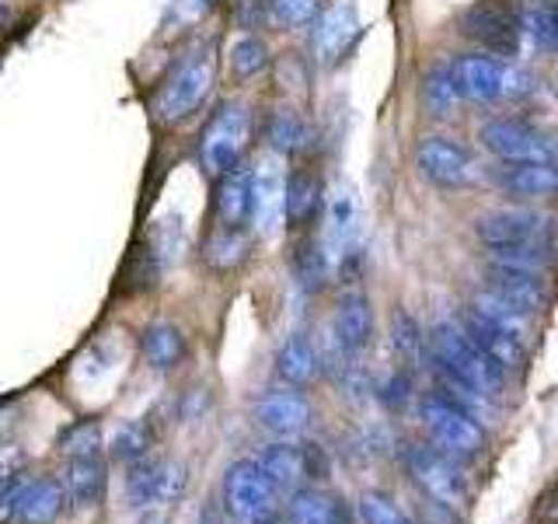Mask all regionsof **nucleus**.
Instances as JSON below:
<instances>
[{
    "label": "nucleus",
    "instance_id": "obj_1",
    "mask_svg": "<svg viewBox=\"0 0 558 524\" xmlns=\"http://www.w3.org/2000/svg\"><path fill=\"white\" fill-rule=\"evenodd\" d=\"M433 360L444 364L447 371H453L482 395H499L506 384V371L468 336L461 322H440L433 329Z\"/></svg>",
    "mask_w": 558,
    "mask_h": 524
},
{
    "label": "nucleus",
    "instance_id": "obj_2",
    "mask_svg": "<svg viewBox=\"0 0 558 524\" xmlns=\"http://www.w3.org/2000/svg\"><path fill=\"white\" fill-rule=\"evenodd\" d=\"M279 489L266 476V468L258 465V458H241L227 468L223 476V511L231 514L238 524H262L272 517Z\"/></svg>",
    "mask_w": 558,
    "mask_h": 524
},
{
    "label": "nucleus",
    "instance_id": "obj_3",
    "mask_svg": "<svg viewBox=\"0 0 558 524\" xmlns=\"http://www.w3.org/2000/svg\"><path fill=\"white\" fill-rule=\"evenodd\" d=\"M214 87V57L209 52H192L179 67L171 70V78L161 84V92L154 98V112L161 122H182L199 109L203 98Z\"/></svg>",
    "mask_w": 558,
    "mask_h": 524
},
{
    "label": "nucleus",
    "instance_id": "obj_4",
    "mask_svg": "<svg viewBox=\"0 0 558 524\" xmlns=\"http://www.w3.org/2000/svg\"><path fill=\"white\" fill-rule=\"evenodd\" d=\"M482 147L496 157V162H545L558 165V144L523 119H488L478 130Z\"/></svg>",
    "mask_w": 558,
    "mask_h": 524
},
{
    "label": "nucleus",
    "instance_id": "obj_5",
    "mask_svg": "<svg viewBox=\"0 0 558 524\" xmlns=\"http://www.w3.org/2000/svg\"><path fill=\"white\" fill-rule=\"evenodd\" d=\"M248 133H252L248 109L238 105V102L220 105V112L209 119V127L203 130V144H199L203 168L209 175L234 171L244 147H248Z\"/></svg>",
    "mask_w": 558,
    "mask_h": 524
},
{
    "label": "nucleus",
    "instance_id": "obj_6",
    "mask_svg": "<svg viewBox=\"0 0 558 524\" xmlns=\"http://www.w3.org/2000/svg\"><path fill=\"white\" fill-rule=\"evenodd\" d=\"M418 413H423V424L433 433V441L444 444L450 454L475 458V454L485 451V433L475 424V416L458 406V402H450L447 395H426Z\"/></svg>",
    "mask_w": 558,
    "mask_h": 524
},
{
    "label": "nucleus",
    "instance_id": "obj_7",
    "mask_svg": "<svg viewBox=\"0 0 558 524\" xmlns=\"http://www.w3.org/2000/svg\"><path fill=\"white\" fill-rule=\"evenodd\" d=\"M189 468L171 458H140L126 472V500L133 507H168L182 500Z\"/></svg>",
    "mask_w": 558,
    "mask_h": 524
},
{
    "label": "nucleus",
    "instance_id": "obj_8",
    "mask_svg": "<svg viewBox=\"0 0 558 524\" xmlns=\"http://www.w3.org/2000/svg\"><path fill=\"white\" fill-rule=\"evenodd\" d=\"M475 235L488 249H510V245L555 241V227L545 214H537V210L502 206V210H488V214L475 221Z\"/></svg>",
    "mask_w": 558,
    "mask_h": 524
},
{
    "label": "nucleus",
    "instance_id": "obj_9",
    "mask_svg": "<svg viewBox=\"0 0 558 524\" xmlns=\"http://www.w3.org/2000/svg\"><path fill=\"white\" fill-rule=\"evenodd\" d=\"M405 465L412 472V479L423 486V493L440 500L447 507H461L468 503V483L464 476L458 472V465H453L447 454L433 451L426 444H412L405 451Z\"/></svg>",
    "mask_w": 558,
    "mask_h": 524
},
{
    "label": "nucleus",
    "instance_id": "obj_10",
    "mask_svg": "<svg viewBox=\"0 0 558 524\" xmlns=\"http://www.w3.org/2000/svg\"><path fill=\"white\" fill-rule=\"evenodd\" d=\"M415 165L423 171V179L440 189H464L478 175L475 157L450 136H426L415 151Z\"/></svg>",
    "mask_w": 558,
    "mask_h": 524
},
{
    "label": "nucleus",
    "instance_id": "obj_11",
    "mask_svg": "<svg viewBox=\"0 0 558 524\" xmlns=\"http://www.w3.org/2000/svg\"><path fill=\"white\" fill-rule=\"evenodd\" d=\"M461 28L468 39H475L488 52H499V57L517 52L520 32H523L520 14L496 4V0H478V4H471L461 17Z\"/></svg>",
    "mask_w": 558,
    "mask_h": 524
},
{
    "label": "nucleus",
    "instance_id": "obj_12",
    "mask_svg": "<svg viewBox=\"0 0 558 524\" xmlns=\"http://www.w3.org/2000/svg\"><path fill=\"white\" fill-rule=\"evenodd\" d=\"M70 507H74V503H70L63 479L35 476V479H25L8 521L11 524H60Z\"/></svg>",
    "mask_w": 558,
    "mask_h": 524
},
{
    "label": "nucleus",
    "instance_id": "obj_13",
    "mask_svg": "<svg viewBox=\"0 0 558 524\" xmlns=\"http://www.w3.org/2000/svg\"><path fill=\"white\" fill-rule=\"evenodd\" d=\"M488 182H493L506 196L520 200H548L558 196V165L545 162H499L488 168Z\"/></svg>",
    "mask_w": 558,
    "mask_h": 524
},
{
    "label": "nucleus",
    "instance_id": "obj_14",
    "mask_svg": "<svg viewBox=\"0 0 558 524\" xmlns=\"http://www.w3.org/2000/svg\"><path fill=\"white\" fill-rule=\"evenodd\" d=\"M252 224L262 235H276L287 224V175L276 162H262L252 171Z\"/></svg>",
    "mask_w": 558,
    "mask_h": 524
},
{
    "label": "nucleus",
    "instance_id": "obj_15",
    "mask_svg": "<svg viewBox=\"0 0 558 524\" xmlns=\"http://www.w3.org/2000/svg\"><path fill=\"white\" fill-rule=\"evenodd\" d=\"M506 78H510V67L499 63L488 52H468L458 63H453V81H458L461 95L468 102H499L506 98Z\"/></svg>",
    "mask_w": 558,
    "mask_h": 524
},
{
    "label": "nucleus",
    "instance_id": "obj_16",
    "mask_svg": "<svg viewBox=\"0 0 558 524\" xmlns=\"http://www.w3.org/2000/svg\"><path fill=\"white\" fill-rule=\"evenodd\" d=\"M255 419L262 430H269L276 437H296L311 424V402L293 389H272L258 398Z\"/></svg>",
    "mask_w": 558,
    "mask_h": 524
},
{
    "label": "nucleus",
    "instance_id": "obj_17",
    "mask_svg": "<svg viewBox=\"0 0 558 524\" xmlns=\"http://www.w3.org/2000/svg\"><path fill=\"white\" fill-rule=\"evenodd\" d=\"M461 329L468 332L471 340H475L488 357H493L506 374L510 371H520L523 360H527V349H523V340L513 336L510 329H502L496 322H488L485 314H478L475 308H468L461 314Z\"/></svg>",
    "mask_w": 558,
    "mask_h": 524
},
{
    "label": "nucleus",
    "instance_id": "obj_18",
    "mask_svg": "<svg viewBox=\"0 0 558 524\" xmlns=\"http://www.w3.org/2000/svg\"><path fill=\"white\" fill-rule=\"evenodd\" d=\"M488 290L502 294L506 301H513L527 314L541 311L551 301L548 279L545 273H531V270H513V266H499V262H488Z\"/></svg>",
    "mask_w": 558,
    "mask_h": 524
},
{
    "label": "nucleus",
    "instance_id": "obj_19",
    "mask_svg": "<svg viewBox=\"0 0 558 524\" xmlns=\"http://www.w3.org/2000/svg\"><path fill=\"white\" fill-rule=\"evenodd\" d=\"M360 22H356V8L353 4H336L328 8L318 25H314V57H318L322 67H331L342 60V52L349 49V43L356 39Z\"/></svg>",
    "mask_w": 558,
    "mask_h": 524
},
{
    "label": "nucleus",
    "instance_id": "obj_20",
    "mask_svg": "<svg viewBox=\"0 0 558 524\" xmlns=\"http://www.w3.org/2000/svg\"><path fill=\"white\" fill-rule=\"evenodd\" d=\"M63 483H66L70 503H74L77 511H92V507L101 503L105 489H109V465H105L101 454H87V458H70Z\"/></svg>",
    "mask_w": 558,
    "mask_h": 524
},
{
    "label": "nucleus",
    "instance_id": "obj_21",
    "mask_svg": "<svg viewBox=\"0 0 558 524\" xmlns=\"http://www.w3.org/2000/svg\"><path fill=\"white\" fill-rule=\"evenodd\" d=\"M336 343L345 349V354H360V349L371 343L374 336V311L371 301L363 294H349L336 308Z\"/></svg>",
    "mask_w": 558,
    "mask_h": 524
},
{
    "label": "nucleus",
    "instance_id": "obj_22",
    "mask_svg": "<svg viewBox=\"0 0 558 524\" xmlns=\"http://www.w3.org/2000/svg\"><path fill=\"white\" fill-rule=\"evenodd\" d=\"M214 210L220 224H231V227L248 224L252 221V175L241 168L220 175Z\"/></svg>",
    "mask_w": 558,
    "mask_h": 524
},
{
    "label": "nucleus",
    "instance_id": "obj_23",
    "mask_svg": "<svg viewBox=\"0 0 558 524\" xmlns=\"http://www.w3.org/2000/svg\"><path fill=\"white\" fill-rule=\"evenodd\" d=\"M258 465L266 468V476L279 493H296L301 483L307 479V465H304V448L293 444H269L258 454Z\"/></svg>",
    "mask_w": 558,
    "mask_h": 524
},
{
    "label": "nucleus",
    "instance_id": "obj_24",
    "mask_svg": "<svg viewBox=\"0 0 558 524\" xmlns=\"http://www.w3.org/2000/svg\"><path fill=\"white\" fill-rule=\"evenodd\" d=\"M322 371V357L314 343L307 336H287L283 346L276 349V374L283 378L287 384H307L314 381V374Z\"/></svg>",
    "mask_w": 558,
    "mask_h": 524
},
{
    "label": "nucleus",
    "instance_id": "obj_25",
    "mask_svg": "<svg viewBox=\"0 0 558 524\" xmlns=\"http://www.w3.org/2000/svg\"><path fill=\"white\" fill-rule=\"evenodd\" d=\"M203 259H206L217 273H231V270H238L241 262L248 259V235H244V227L220 224L217 231L206 238V245H203Z\"/></svg>",
    "mask_w": 558,
    "mask_h": 524
},
{
    "label": "nucleus",
    "instance_id": "obj_26",
    "mask_svg": "<svg viewBox=\"0 0 558 524\" xmlns=\"http://www.w3.org/2000/svg\"><path fill=\"white\" fill-rule=\"evenodd\" d=\"M140 349H144V357H147L150 367H157V371H171V367H179L182 357H185V340H182V332L174 325L157 322V325L144 329Z\"/></svg>",
    "mask_w": 558,
    "mask_h": 524
},
{
    "label": "nucleus",
    "instance_id": "obj_27",
    "mask_svg": "<svg viewBox=\"0 0 558 524\" xmlns=\"http://www.w3.org/2000/svg\"><path fill=\"white\" fill-rule=\"evenodd\" d=\"M471 308H475L478 314H485L488 322H496V325H502V329H510L513 336H527V325H531V314L523 311V308H517L513 301H506L502 294H496V290H478L475 297H471Z\"/></svg>",
    "mask_w": 558,
    "mask_h": 524
},
{
    "label": "nucleus",
    "instance_id": "obj_28",
    "mask_svg": "<svg viewBox=\"0 0 558 524\" xmlns=\"http://www.w3.org/2000/svg\"><path fill=\"white\" fill-rule=\"evenodd\" d=\"M520 28L537 49H558V8L548 0H531L520 11Z\"/></svg>",
    "mask_w": 558,
    "mask_h": 524
},
{
    "label": "nucleus",
    "instance_id": "obj_29",
    "mask_svg": "<svg viewBox=\"0 0 558 524\" xmlns=\"http://www.w3.org/2000/svg\"><path fill=\"white\" fill-rule=\"evenodd\" d=\"M161 255H157V249L150 241H144V245H136V249L130 252V259H126V266H122V290H130V294H136V290H150L154 284H157V276H161Z\"/></svg>",
    "mask_w": 558,
    "mask_h": 524
},
{
    "label": "nucleus",
    "instance_id": "obj_30",
    "mask_svg": "<svg viewBox=\"0 0 558 524\" xmlns=\"http://www.w3.org/2000/svg\"><path fill=\"white\" fill-rule=\"evenodd\" d=\"M290 521L293 524H342L339 507L318 489H296L290 500Z\"/></svg>",
    "mask_w": 558,
    "mask_h": 524
},
{
    "label": "nucleus",
    "instance_id": "obj_31",
    "mask_svg": "<svg viewBox=\"0 0 558 524\" xmlns=\"http://www.w3.org/2000/svg\"><path fill=\"white\" fill-rule=\"evenodd\" d=\"M322 189L318 179L307 171H293L287 179V224H304L318 210Z\"/></svg>",
    "mask_w": 558,
    "mask_h": 524
},
{
    "label": "nucleus",
    "instance_id": "obj_32",
    "mask_svg": "<svg viewBox=\"0 0 558 524\" xmlns=\"http://www.w3.org/2000/svg\"><path fill=\"white\" fill-rule=\"evenodd\" d=\"M423 98H426V109L436 119H447L461 102V87L453 81V67L450 70H433L423 81Z\"/></svg>",
    "mask_w": 558,
    "mask_h": 524
},
{
    "label": "nucleus",
    "instance_id": "obj_33",
    "mask_svg": "<svg viewBox=\"0 0 558 524\" xmlns=\"http://www.w3.org/2000/svg\"><path fill=\"white\" fill-rule=\"evenodd\" d=\"M328 231L342 245L356 231V196L345 182H336L328 192Z\"/></svg>",
    "mask_w": 558,
    "mask_h": 524
},
{
    "label": "nucleus",
    "instance_id": "obj_34",
    "mask_svg": "<svg viewBox=\"0 0 558 524\" xmlns=\"http://www.w3.org/2000/svg\"><path fill=\"white\" fill-rule=\"evenodd\" d=\"M266 136H269L272 151L296 154L307 144V127H304V119L296 116L293 109H276L272 119H269V133Z\"/></svg>",
    "mask_w": 558,
    "mask_h": 524
},
{
    "label": "nucleus",
    "instance_id": "obj_35",
    "mask_svg": "<svg viewBox=\"0 0 558 524\" xmlns=\"http://www.w3.org/2000/svg\"><path fill=\"white\" fill-rule=\"evenodd\" d=\"M147 451H150V427L144 419H126L112 437V458L133 465L140 458H147Z\"/></svg>",
    "mask_w": 558,
    "mask_h": 524
},
{
    "label": "nucleus",
    "instance_id": "obj_36",
    "mask_svg": "<svg viewBox=\"0 0 558 524\" xmlns=\"http://www.w3.org/2000/svg\"><path fill=\"white\" fill-rule=\"evenodd\" d=\"M269 67V46L255 39V35H244V39H238L231 46V70H234V78L241 81H248L255 74H262V70Z\"/></svg>",
    "mask_w": 558,
    "mask_h": 524
},
{
    "label": "nucleus",
    "instance_id": "obj_37",
    "mask_svg": "<svg viewBox=\"0 0 558 524\" xmlns=\"http://www.w3.org/2000/svg\"><path fill=\"white\" fill-rule=\"evenodd\" d=\"M105 448V437H101V427L95 419H81L70 430H63L60 437V451L66 458H87V454H101Z\"/></svg>",
    "mask_w": 558,
    "mask_h": 524
},
{
    "label": "nucleus",
    "instance_id": "obj_38",
    "mask_svg": "<svg viewBox=\"0 0 558 524\" xmlns=\"http://www.w3.org/2000/svg\"><path fill=\"white\" fill-rule=\"evenodd\" d=\"M391 343L405 360H418V354H423V332H418V325L409 311L391 314Z\"/></svg>",
    "mask_w": 558,
    "mask_h": 524
},
{
    "label": "nucleus",
    "instance_id": "obj_39",
    "mask_svg": "<svg viewBox=\"0 0 558 524\" xmlns=\"http://www.w3.org/2000/svg\"><path fill=\"white\" fill-rule=\"evenodd\" d=\"M360 517H363V524H412L398 511V503L391 497L377 493V489L360 497Z\"/></svg>",
    "mask_w": 558,
    "mask_h": 524
},
{
    "label": "nucleus",
    "instance_id": "obj_40",
    "mask_svg": "<svg viewBox=\"0 0 558 524\" xmlns=\"http://www.w3.org/2000/svg\"><path fill=\"white\" fill-rule=\"evenodd\" d=\"M296 273H301V284L307 290H322L325 279H328V259L322 252V245H307L296 255Z\"/></svg>",
    "mask_w": 558,
    "mask_h": 524
},
{
    "label": "nucleus",
    "instance_id": "obj_41",
    "mask_svg": "<svg viewBox=\"0 0 558 524\" xmlns=\"http://www.w3.org/2000/svg\"><path fill=\"white\" fill-rule=\"evenodd\" d=\"M25 468L22 462H0V521L11 517V507L17 500V493H22L25 486Z\"/></svg>",
    "mask_w": 558,
    "mask_h": 524
},
{
    "label": "nucleus",
    "instance_id": "obj_42",
    "mask_svg": "<svg viewBox=\"0 0 558 524\" xmlns=\"http://www.w3.org/2000/svg\"><path fill=\"white\" fill-rule=\"evenodd\" d=\"M269 4L290 25H307L318 14V0H269Z\"/></svg>",
    "mask_w": 558,
    "mask_h": 524
},
{
    "label": "nucleus",
    "instance_id": "obj_43",
    "mask_svg": "<svg viewBox=\"0 0 558 524\" xmlns=\"http://www.w3.org/2000/svg\"><path fill=\"white\" fill-rule=\"evenodd\" d=\"M304 465H307V476H311V479H325V476H328L325 451H322L318 444H304Z\"/></svg>",
    "mask_w": 558,
    "mask_h": 524
},
{
    "label": "nucleus",
    "instance_id": "obj_44",
    "mask_svg": "<svg viewBox=\"0 0 558 524\" xmlns=\"http://www.w3.org/2000/svg\"><path fill=\"white\" fill-rule=\"evenodd\" d=\"M262 22V4L258 0H241V25L244 28H258Z\"/></svg>",
    "mask_w": 558,
    "mask_h": 524
},
{
    "label": "nucleus",
    "instance_id": "obj_45",
    "mask_svg": "<svg viewBox=\"0 0 558 524\" xmlns=\"http://www.w3.org/2000/svg\"><path fill=\"white\" fill-rule=\"evenodd\" d=\"M199 524H223L220 507H217V503H206L203 511H199Z\"/></svg>",
    "mask_w": 558,
    "mask_h": 524
},
{
    "label": "nucleus",
    "instance_id": "obj_46",
    "mask_svg": "<svg viewBox=\"0 0 558 524\" xmlns=\"http://www.w3.org/2000/svg\"><path fill=\"white\" fill-rule=\"evenodd\" d=\"M140 524H168V517H165V514H157V511H150V507H147V517L140 521Z\"/></svg>",
    "mask_w": 558,
    "mask_h": 524
},
{
    "label": "nucleus",
    "instance_id": "obj_47",
    "mask_svg": "<svg viewBox=\"0 0 558 524\" xmlns=\"http://www.w3.org/2000/svg\"><path fill=\"white\" fill-rule=\"evenodd\" d=\"M262 524H293V521H290L287 514H279V511H276L272 517H266V521H262Z\"/></svg>",
    "mask_w": 558,
    "mask_h": 524
},
{
    "label": "nucleus",
    "instance_id": "obj_48",
    "mask_svg": "<svg viewBox=\"0 0 558 524\" xmlns=\"http://www.w3.org/2000/svg\"><path fill=\"white\" fill-rule=\"evenodd\" d=\"M196 4H199V8H206V4H209V0H196Z\"/></svg>",
    "mask_w": 558,
    "mask_h": 524
},
{
    "label": "nucleus",
    "instance_id": "obj_49",
    "mask_svg": "<svg viewBox=\"0 0 558 524\" xmlns=\"http://www.w3.org/2000/svg\"><path fill=\"white\" fill-rule=\"evenodd\" d=\"M0 4H4V0H0Z\"/></svg>",
    "mask_w": 558,
    "mask_h": 524
}]
</instances>
